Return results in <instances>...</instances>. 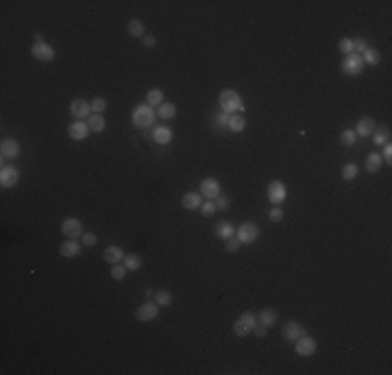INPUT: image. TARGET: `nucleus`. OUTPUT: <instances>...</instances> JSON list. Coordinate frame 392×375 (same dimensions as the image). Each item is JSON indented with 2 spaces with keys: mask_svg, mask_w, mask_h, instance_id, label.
Here are the masks:
<instances>
[{
  "mask_svg": "<svg viewBox=\"0 0 392 375\" xmlns=\"http://www.w3.org/2000/svg\"><path fill=\"white\" fill-rule=\"evenodd\" d=\"M380 157H382V161H384L386 165H392V146H390V142L384 144V153H382Z\"/></svg>",
  "mask_w": 392,
  "mask_h": 375,
  "instance_id": "nucleus-46",
  "label": "nucleus"
},
{
  "mask_svg": "<svg viewBox=\"0 0 392 375\" xmlns=\"http://www.w3.org/2000/svg\"><path fill=\"white\" fill-rule=\"evenodd\" d=\"M90 107H92V113H98V115H103L105 110H107V98H103V96H98V98H94L92 103H90Z\"/></svg>",
  "mask_w": 392,
  "mask_h": 375,
  "instance_id": "nucleus-37",
  "label": "nucleus"
},
{
  "mask_svg": "<svg viewBox=\"0 0 392 375\" xmlns=\"http://www.w3.org/2000/svg\"><path fill=\"white\" fill-rule=\"evenodd\" d=\"M269 219H271V221H276V223H280V221L284 219V211L280 209V207H274V209L269 211Z\"/></svg>",
  "mask_w": 392,
  "mask_h": 375,
  "instance_id": "nucleus-45",
  "label": "nucleus"
},
{
  "mask_svg": "<svg viewBox=\"0 0 392 375\" xmlns=\"http://www.w3.org/2000/svg\"><path fill=\"white\" fill-rule=\"evenodd\" d=\"M267 198H269V202L274 207L282 205V202L286 200V186H284V181H280V179L271 181V184L267 186Z\"/></svg>",
  "mask_w": 392,
  "mask_h": 375,
  "instance_id": "nucleus-7",
  "label": "nucleus"
},
{
  "mask_svg": "<svg viewBox=\"0 0 392 375\" xmlns=\"http://www.w3.org/2000/svg\"><path fill=\"white\" fill-rule=\"evenodd\" d=\"M82 242H77V240H67V242H63L61 244V248H58V252L65 257V259H73V257H79L82 255Z\"/></svg>",
  "mask_w": 392,
  "mask_h": 375,
  "instance_id": "nucleus-19",
  "label": "nucleus"
},
{
  "mask_svg": "<svg viewBox=\"0 0 392 375\" xmlns=\"http://www.w3.org/2000/svg\"><path fill=\"white\" fill-rule=\"evenodd\" d=\"M200 215L203 217H213L215 213H217V207H215V200H207V202H203V205H200Z\"/></svg>",
  "mask_w": 392,
  "mask_h": 375,
  "instance_id": "nucleus-36",
  "label": "nucleus"
},
{
  "mask_svg": "<svg viewBox=\"0 0 392 375\" xmlns=\"http://www.w3.org/2000/svg\"><path fill=\"white\" fill-rule=\"evenodd\" d=\"M103 255H105V261L109 263V265H117V263H121V261H123L125 250H123L121 246L113 244V246H107Z\"/></svg>",
  "mask_w": 392,
  "mask_h": 375,
  "instance_id": "nucleus-21",
  "label": "nucleus"
},
{
  "mask_svg": "<svg viewBox=\"0 0 392 375\" xmlns=\"http://www.w3.org/2000/svg\"><path fill=\"white\" fill-rule=\"evenodd\" d=\"M17 184H19V169L17 167H2V171H0V186L15 188Z\"/></svg>",
  "mask_w": 392,
  "mask_h": 375,
  "instance_id": "nucleus-14",
  "label": "nucleus"
},
{
  "mask_svg": "<svg viewBox=\"0 0 392 375\" xmlns=\"http://www.w3.org/2000/svg\"><path fill=\"white\" fill-rule=\"evenodd\" d=\"M155 302L159 307H169L173 302V296H171V292H167V290H159L157 294H155Z\"/></svg>",
  "mask_w": 392,
  "mask_h": 375,
  "instance_id": "nucleus-35",
  "label": "nucleus"
},
{
  "mask_svg": "<svg viewBox=\"0 0 392 375\" xmlns=\"http://www.w3.org/2000/svg\"><path fill=\"white\" fill-rule=\"evenodd\" d=\"M234 236L240 240V244H255V242L259 240V236H261V229H259L257 223L246 221V223H242V225L236 229Z\"/></svg>",
  "mask_w": 392,
  "mask_h": 375,
  "instance_id": "nucleus-4",
  "label": "nucleus"
},
{
  "mask_svg": "<svg viewBox=\"0 0 392 375\" xmlns=\"http://www.w3.org/2000/svg\"><path fill=\"white\" fill-rule=\"evenodd\" d=\"M69 138L71 140H75V142H82V140H86L88 138V134H90V127H88V123L86 121H73L71 125H69Z\"/></svg>",
  "mask_w": 392,
  "mask_h": 375,
  "instance_id": "nucleus-17",
  "label": "nucleus"
},
{
  "mask_svg": "<svg viewBox=\"0 0 392 375\" xmlns=\"http://www.w3.org/2000/svg\"><path fill=\"white\" fill-rule=\"evenodd\" d=\"M79 242H82L84 246H94L98 242V238H96V234H92V231H84L82 238H79Z\"/></svg>",
  "mask_w": 392,
  "mask_h": 375,
  "instance_id": "nucleus-43",
  "label": "nucleus"
},
{
  "mask_svg": "<svg viewBox=\"0 0 392 375\" xmlns=\"http://www.w3.org/2000/svg\"><path fill=\"white\" fill-rule=\"evenodd\" d=\"M200 190V196L203 198H207V200H215L219 194H221V186H219V181L215 179V177H205L203 181H200V186H198Z\"/></svg>",
  "mask_w": 392,
  "mask_h": 375,
  "instance_id": "nucleus-10",
  "label": "nucleus"
},
{
  "mask_svg": "<svg viewBox=\"0 0 392 375\" xmlns=\"http://www.w3.org/2000/svg\"><path fill=\"white\" fill-rule=\"evenodd\" d=\"M165 103V96H163V90H159V88H155V90H150V92L146 94V105L148 107H161Z\"/></svg>",
  "mask_w": 392,
  "mask_h": 375,
  "instance_id": "nucleus-30",
  "label": "nucleus"
},
{
  "mask_svg": "<svg viewBox=\"0 0 392 375\" xmlns=\"http://www.w3.org/2000/svg\"><path fill=\"white\" fill-rule=\"evenodd\" d=\"M340 175H342L344 181H353V179L359 175V165H357V163H346V165L342 167V173H340Z\"/></svg>",
  "mask_w": 392,
  "mask_h": 375,
  "instance_id": "nucleus-33",
  "label": "nucleus"
},
{
  "mask_svg": "<svg viewBox=\"0 0 392 375\" xmlns=\"http://www.w3.org/2000/svg\"><path fill=\"white\" fill-rule=\"evenodd\" d=\"M376 131V119L374 117H361L357 121V127H355V134L357 138H367Z\"/></svg>",
  "mask_w": 392,
  "mask_h": 375,
  "instance_id": "nucleus-15",
  "label": "nucleus"
},
{
  "mask_svg": "<svg viewBox=\"0 0 392 375\" xmlns=\"http://www.w3.org/2000/svg\"><path fill=\"white\" fill-rule=\"evenodd\" d=\"M363 67H365L363 56H361V54H355V53H353V54H346L344 60H342V71H344L346 75H350V77L363 73Z\"/></svg>",
  "mask_w": 392,
  "mask_h": 375,
  "instance_id": "nucleus-5",
  "label": "nucleus"
},
{
  "mask_svg": "<svg viewBox=\"0 0 392 375\" xmlns=\"http://www.w3.org/2000/svg\"><path fill=\"white\" fill-rule=\"evenodd\" d=\"M229 205H232V198H229L227 194H224V192H221V194L215 198V207H217V211H227V209H229Z\"/></svg>",
  "mask_w": 392,
  "mask_h": 375,
  "instance_id": "nucleus-39",
  "label": "nucleus"
},
{
  "mask_svg": "<svg viewBox=\"0 0 392 375\" xmlns=\"http://www.w3.org/2000/svg\"><path fill=\"white\" fill-rule=\"evenodd\" d=\"M213 127L217 131H229V115L219 110L217 115H213Z\"/></svg>",
  "mask_w": 392,
  "mask_h": 375,
  "instance_id": "nucleus-27",
  "label": "nucleus"
},
{
  "mask_svg": "<svg viewBox=\"0 0 392 375\" xmlns=\"http://www.w3.org/2000/svg\"><path fill=\"white\" fill-rule=\"evenodd\" d=\"M371 136H374V144H378V146H384V144H388V140H390V129H388V127L376 129Z\"/></svg>",
  "mask_w": 392,
  "mask_h": 375,
  "instance_id": "nucleus-34",
  "label": "nucleus"
},
{
  "mask_svg": "<svg viewBox=\"0 0 392 375\" xmlns=\"http://www.w3.org/2000/svg\"><path fill=\"white\" fill-rule=\"evenodd\" d=\"M32 56L36 58V60H42V63H48V60H53L55 58V48L50 46L48 42H36L34 46H32Z\"/></svg>",
  "mask_w": 392,
  "mask_h": 375,
  "instance_id": "nucleus-12",
  "label": "nucleus"
},
{
  "mask_svg": "<svg viewBox=\"0 0 392 375\" xmlns=\"http://www.w3.org/2000/svg\"><path fill=\"white\" fill-rule=\"evenodd\" d=\"M213 234H215V238H219V240H229V238H234V234H236V227L232 225L229 221H219L217 225L213 227Z\"/></svg>",
  "mask_w": 392,
  "mask_h": 375,
  "instance_id": "nucleus-20",
  "label": "nucleus"
},
{
  "mask_svg": "<svg viewBox=\"0 0 392 375\" xmlns=\"http://www.w3.org/2000/svg\"><path fill=\"white\" fill-rule=\"evenodd\" d=\"M142 257H140V255H134V252H132V255H125L123 257V267L127 269V271H138L140 267H142Z\"/></svg>",
  "mask_w": 392,
  "mask_h": 375,
  "instance_id": "nucleus-29",
  "label": "nucleus"
},
{
  "mask_svg": "<svg viewBox=\"0 0 392 375\" xmlns=\"http://www.w3.org/2000/svg\"><path fill=\"white\" fill-rule=\"evenodd\" d=\"M307 333V329L300 325V323H296V321H288L286 325H284V329H282V338L288 342V344H294L300 336H305Z\"/></svg>",
  "mask_w": 392,
  "mask_h": 375,
  "instance_id": "nucleus-13",
  "label": "nucleus"
},
{
  "mask_svg": "<svg viewBox=\"0 0 392 375\" xmlns=\"http://www.w3.org/2000/svg\"><path fill=\"white\" fill-rule=\"evenodd\" d=\"M61 231L69 238V240H75V238H82L84 234V223L79 221L77 217H67L61 223Z\"/></svg>",
  "mask_w": 392,
  "mask_h": 375,
  "instance_id": "nucleus-6",
  "label": "nucleus"
},
{
  "mask_svg": "<svg viewBox=\"0 0 392 375\" xmlns=\"http://www.w3.org/2000/svg\"><path fill=\"white\" fill-rule=\"evenodd\" d=\"M69 113H71L77 121H84V119H88L90 115H92V107H90V103H86V100H82V98H73L71 105H69Z\"/></svg>",
  "mask_w": 392,
  "mask_h": 375,
  "instance_id": "nucleus-11",
  "label": "nucleus"
},
{
  "mask_svg": "<svg viewBox=\"0 0 392 375\" xmlns=\"http://www.w3.org/2000/svg\"><path fill=\"white\" fill-rule=\"evenodd\" d=\"M253 333H255L257 338H265V336H267V327H265V325H261V323H257L255 329H253Z\"/></svg>",
  "mask_w": 392,
  "mask_h": 375,
  "instance_id": "nucleus-47",
  "label": "nucleus"
},
{
  "mask_svg": "<svg viewBox=\"0 0 392 375\" xmlns=\"http://www.w3.org/2000/svg\"><path fill=\"white\" fill-rule=\"evenodd\" d=\"M255 325H257V315H255V313H250V311H246L234 321V333L238 338H246L248 333H253Z\"/></svg>",
  "mask_w": 392,
  "mask_h": 375,
  "instance_id": "nucleus-3",
  "label": "nucleus"
},
{
  "mask_svg": "<svg viewBox=\"0 0 392 375\" xmlns=\"http://www.w3.org/2000/svg\"><path fill=\"white\" fill-rule=\"evenodd\" d=\"M246 129V119L236 113V115H229V131H234V134H242Z\"/></svg>",
  "mask_w": 392,
  "mask_h": 375,
  "instance_id": "nucleus-26",
  "label": "nucleus"
},
{
  "mask_svg": "<svg viewBox=\"0 0 392 375\" xmlns=\"http://www.w3.org/2000/svg\"><path fill=\"white\" fill-rule=\"evenodd\" d=\"M125 273H127V269L117 263V265H113V269H111V277H113L115 281H121V279L125 277Z\"/></svg>",
  "mask_w": 392,
  "mask_h": 375,
  "instance_id": "nucleus-40",
  "label": "nucleus"
},
{
  "mask_svg": "<svg viewBox=\"0 0 392 375\" xmlns=\"http://www.w3.org/2000/svg\"><path fill=\"white\" fill-rule=\"evenodd\" d=\"M127 32H129V36H134V38H144L146 29H144V23L140 21V19H132V21L127 23Z\"/></svg>",
  "mask_w": 392,
  "mask_h": 375,
  "instance_id": "nucleus-32",
  "label": "nucleus"
},
{
  "mask_svg": "<svg viewBox=\"0 0 392 375\" xmlns=\"http://www.w3.org/2000/svg\"><path fill=\"white\" fill-rule=\"evenodd\" d=\"M219 108L224 110V113H227V115H236V113L242 115L246 105H244L242 96H240L236 90L227 88V90H221V92H219Z\"/></svg>",
  "mask_w": 392,
  "mask_h": 375,
  "instance_id": "nucleus-1",
  "label": "nucleus"
},
{
  "mask_svg": "<svg viewBox=\"0 0 392 375\" xmlns=\"http://www.w3.org/2000/svg\"><path fill=\"white\" fill-rule=\"evenodd\" d=\"M278 321H280V315L274 309H263L257 315V323H261V325H265V327H274Z\"/></svg>",
  "mask_w": 392,
  "mask_h": 375,
  "instance_id": "nucleus-23",
  "label": "nucleus"
},
{
  "mask_svg": "<svg viewBox=\"0 0 392 375\" xmlns=\"http://www.w3.org/2000/svg\"><path fill=\"white\" fill-rule=\"evenodd\" d=\"M382 165H384V161H382L380 153L367 155V159H365V171L367 173H378V171L382 169Z\"/></svg>",
  "mask_w": 392,
  "mask_h": 375,
  "instance_id": "nucleus-25",
  "label": "nucleus"
},
{
  "mask_svg": "<svg viewBox=\"0 0 392 375\" xmlns=\"http://www.w3.org/2000/svg\"><path fill=\"white\" fill-rule=\"evenodd\" d=\"M177 115V108L173 103H163L161 107H157V117L161 119H173Z\"/></svg>",
  "mask_w": 392,
  "mask_h": 375,
  "instance_id": "nucleus-28",
  "label": "nucleus"
},
{
  "mask_svg": "<svg viewBox=\"0 0 392 375\" xmlns=\"http://www.w3.org/2000/svg\"><path fill=\"white\" fill-rule=\"evenodd\" d=\"M340 142H342V146H353L355 142H357L355 129H344L342 134H340Z\"/></svg>",
  "mask_w": 392,
  "mask_h": 375,
  "instance_id": "nucleus-38",
  "label": "nucleus"
},
{
  "mask_svg": "<svg viewBox=\"0 0 392 375\" xmlns=\"http://www.w3.org/2000/svg\"><path fill=\"white\" fill-rule=\"evenodd\" d=\"M294 348H296V354H300V357H313L317 352V340L311 338L309 333H305V336H300L294 342Z\"/></svg>",
  "mask_w": 392,
  "mask_h": 375,
  "instance_id": "nucleus-8",
  "label": "nucleus"
},
{
  "mask_svg": "<svg viewBox=\"0 0 392 375\" xmlns=\"http://www.w3.org/2000/svg\"><path fill=\"white\" fill-rule=\"evenodd\" d=\"M153 140L159 146H167L169 142L173 140V129L169 125H159V127L153 129Z\"/></svg>",
  "mask_w": 392,
  "mask_h": 375,
  "instance_id": "nucleus-18",
  "label": "nucleus"
},
{
  "mask_svg": "<svg viewBox=\"0 0 392 375\" xmlns=\"http://www.w3.org/2000/svg\"><path fill=\"white\" fill-rule=\"evenodd\" d=\"M338 48H340V53H342L344 56L346 54H353V40H350V38H342V40H340V44H338Z\"/></svg>",
  "mask_w": 392,
  "mask_h": 375,
  "instance_id": "nucleus-41",
  "label": "nucleus"
},
{
  "mask_svg": "<svg viewBox=\"0 0 392 375\" xmlns=\"http://www.w3.org/2000/svg\"><path fill=\"white\" fill-rule=\"evenodd\" d=\"M88 127H90V131H96V134H100V131H105L107 129V119L103 117V115H98V113H92L88 117Z\"/></svg>",
  "mask_w": 392,
  "mask_h": 375,
  "instance_id": "nucleus-24",
  "label": "nucleus"
},
{
  "mask_svg": "<svg viewBox=\"0 0 392 375\" xmlns=\"http://www.w3.org/2000/svg\"><path fill=\"white\" fill-rule=\"evenodd\" d=\"M365 48H367V42H365L363 38H355V40H353V53H355V54H363Z\"/></svg>",
  "mask_w": 392,
  "mask_h": 375,
  "instance_id": "nucleus-44",
  "label": "nucleus"
},
{
  "mask_svg": "<svg viewBox=\"0 0 392 375\" xmlns=\"http://www.w3.org/2000/svg\"><path fill=\"white\" fill-rule=\"evenodd\" d=\"M19 153H21V146H19V142L15 138H4L2 144H0V155L4 159H17Z\"/></svg>",
  "mask_w": 392,
  "mask_h": 375,
  "instance_id": "nucleus-16",
  "label": "nucleus"
},
{
  "mask_svg": "<svg viewBox=\"0 0 392 375\" xmlns=\"http://www.w3.org/2000/svg\"><path fill=\"white\" fill-rule=\"evenodd\" d=\"M144 46H146V48L157 46V38H155V36H146V38H144Z\"/></svg>",
  "mask_w": 392,
  "mask_h": 375,
  "instance_id": "nucleus-48",
  "label": "nucleus"
},
{
  "mask_svg": "<svg viewBox=\"0 0 392 375\" xmlns=\"http://www.w3.org/2000/svg\"><path fill=\"white\" fill-rule=\"evenodd\" d=\"M361 56H363V63H365V65H371V67H374V65H380V60H382V54L378 53L376 48H371V46H367L365 53L361 54Z\"/></svg>",
  "mask_w": 392,
  "mask_h": 375,
  "instance_id": "nucleus-31",
  "label": "nucleus"
},
{
  "mask_svg": "<svg viewBox=\"0 0 392 375\" xmlns=\"http://www.w3.org/2000/svg\"><path fill=\"white\" fill-rule=\"evenodd\" d=\"M200 205H203L200 192H186V194L182 196V207L186 211H196V209H200Z\"/></svg>",
  "mask_w": 392,
  "mask_h": 375,
  "instance_id": "nucleus-22",
  "label": "nucleus"
},
{
  "mask_svg": "<svg viewBox=\"0 0 392 375\" xmlns=\"http://www.w3.org/2000/svg\"><path fill=\"white\" fill-rule=\"evenodd\" d=\"M159 305L157 302H153V300H146L144 305H140L138 309H136V319L140 321V323H148V321H153V319H157V315H159Z\"/></svg>",
  "mask_w": 392,
  "mask_h": 375,
  "instance_id": "nucleus-9",
  "label": "nucleus"
},
{
  "mask_svg": "<svg viewBox=\"0 0 392 375\" xmlns=\"http://www.w3.org/2000/svg\"><path fill=\"white\" fill-rule=\"evenodd\" d=\"M157 119V110L148 105H138L134 110H132V123L138 127V129H148L153 127Z\"/></svg>",
  "mask_w": 392,
  "mask_h": 375,
  "instance_id": "nucleus-2",
  "label": "nucleus"
},
{
  "mask_svg": "<svg viewBox=\"0 0 392 375\" xmlns=\"http://www.w3.org/2000/svg\"><path fill=\"white\" fill-rule=\"evenodd\" d=\"M240 240L234 236V238H229V240H225V252H229V255H234V252H238L240 250Z\"/></svg>",
  "mask_w": 392,
  "mask_h": 375,
  "instance_id": "nucleus-42",
  "label": "nucleus"
},
{
  "mask_svg": "<svg viewBox=\"0 0 392 375\" xmlns=\"http://www.w3.org/2000/svg\"><path fill=\"white\" fill-rule=\"evenodd\" d=\"M155 294H157V292H153V290H146V292H144V296H146V300H150V298H155Z\"/></svg>",
  "mask_w": 392,
  "mask_h": 375,
  "instance_id": "nucleus-49",
  "label": "nucleus"
}]
</instances>
